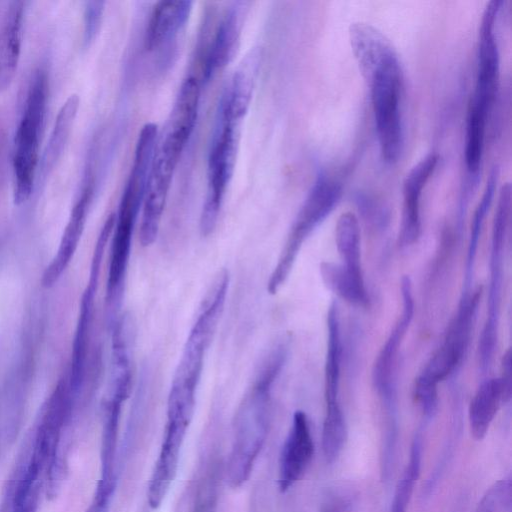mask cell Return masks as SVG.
<instances>
[{
	"instance_id": "31",
	"label": "cell",
	"mask_w": 512,
	"mask_h": 512,
	"mask_svg": "<svg viewBox=\"0 0 512 512\" xmlns=\"http://www.w3.org/2000/svg\"><path fill=\"white\" fill-rule=\"evenodd\" d=\"M104 1H88L84 8L83 40L87 45L95 38L103 17Z\"/></svg>"
},
{
	"instance_id": "19",
	"label": "cell",
	"mask_w": 512,
	"mask_h": 512,
	"mask_svg": "<svg viewBox=\"0 0 512 512\" xmlns=\"http://www.w3.org/2000/svg\"><path fill=\"white\" fill-rule=\"evenodd\" d=\"M260 59L259 49L251 51L243 59L221 96L219 105L239 122L250 106Z\"/></svg>"
},
{
	"instance_id": "6",
	"label": "cell",
	"mask_w": 512,
	"mask_h": 512,
	"mask_svg": "<svg viewBox=\"0 0 512 512\" xmlns=\"http://www.w3.org/2000/svg\"><path fill=\"white\" fill-rule=\"evenodd\" d=\"M228 282L216 279L210 286L184 344L171 387L197 393L206 352L224 309Z\"/></svg>"
},
{
	"instance_id": "9",
	"label": "cell",
	"mask_w": 512,
	"mask_h": 512,
	"mask_svg": "<svg viewBox=\"0 0 512 512\" xmlns=\"http://www.w3.org/2000/svg\"><path fill=\"white\" fill-rule=\"evenodd\" d=\"M472 330V326L468 323L452 320L443 343L416 378L414 396L426 418L436 414L438 384L452 374L461 363L467 351Z\"/></svg>"
},
{
	"instance_id": "32",
	"label": "cell",
	"mask_w": 512,
	"mask_h": 512,
	"mask_svg": "<svg viewBox=\"0 0 512 512\" xmlns=\"http://www.w3.org/2000/svg\"><path fill=\"white\" fill-rule=\"evenodd\" d=\"M511 357H512L511 350L508 349L502 357L501 375L499 376L501 385L503 387V390H504V393H505V396H506V399L508 400V402L510 401L511 394H512V380H511L512 379V376H511L512 360H511Z\"/></svg>"
},
{
	"instance_id": "7",
	"label": "cell",
	"mask_w": 512,
	"mask_h": 512,
	"mask_svg": "<svg viewBox=\"0 0 512 512\" xmlns=\"http://www.w3.org/2000/svg\"><path fill=\"white\" fill-rule=\"evenodd\" d=\"M190 137L165 130L152 159L141 209L139 241L147 247L156 240L172 178Z\"/></svg>"
},
{
	"instance_id": "4",
	"label": "cell",
	"mask_w": 512,
	"mask_h": 512,
	"mask_svg": "<svg viewBox=\"0 0 512 512\" xmlns=\"http://www.w3.org/2000/svg\"><path fill=\"white\" fill-rule=\"evenodd\" d=\"M46 101L47 78L42 71H38L31 81L25 107L15 133L13 153L15 204L25 202L33 189Z\"/></svg>"
},
{
	"instance_id": "18",
	"label": "cell",
	"mask_w": 512,
	"mask_h": 512,
	"mask_svg": "<svg viewBox=\"0 0 512 512\" xmlns=\"http://www.w3.org/2000/svg\"><path fill=\"white\" fill-rule=\"evenodd\" d=\"M193 2L191 1H160L150 15L145 31L144 48L153 52L168 46L186 25Z\"/></svg>"
},
{
	"instance_id": "20",
	"label": "cell",
	"mask_w": 512,
	"mask_h": 512,
	"mask_svg": "<svg viewBox=\"0 0 512 512\" xmlns=\"http://www.w3.org/2000/svg\"><path fill=\"white\" fill-rule=\"evenodd\" d=\"M24 3L14 0L8 5L0 29V89L12 81L21 50Z\"/></svg>"
},
{
	"instance_id": "8",
	"label": "cell",
	"mask_w": 512,
	"mask_h": 512,
	"mask_svg": "<svg viewBox=\"0 0 512 512\" xmlns=\"http://www.w3.org/2000/svg\"><path fill=\"white\" fill-rule=\"evenodd\" d=\"M510 214L511 193L509 190L503 189L498 194L497 207L492 223L487 314L478 343V360L482 371L489 368L498 342L504 251Z\"/></svg>"
},
{
	"instance_id": "30",
	"label": "cell",
	"mask_w": 512,
	"mask_h": 512,
	"mask_svg": "<svg viewBox=\"0 0 512 512\" xmlns=\"http://www.w3.org/2000/svg\"><path fill=\"white\" fill-rule=\"evenodd\" d=\"M511 498L512 478L508 474L486 490L475 512H506L511 506Z\"/></svg>"
},
{
	"instance_id": "21",
	"label": "cell",
	"mask_w": 512,
	"mask_h": 512,
	"mask_svg": "<svg viewBox=\"0 0 512 512\" xmlns=\"http://www.w3.org/2000/svg\"><path fill=\"white\" fill-rule=\"evenodd\" d=\"M508 403L499 377L487 378L473 395L468 420L472 436L482 440L493 422L501 405Z\"/></svg>"
},
{
	"instance_id": "2",
	"label": "cell",
	"mask_w": 512,
	"mask_h": 512,
	"mask_svg": "<svg viewBox=\"0 0 512 512\" xmlns=\"http://www.w3.org/2000/svg\"><path fill=\"white\" fill-rule=\"evenodd\" d=\"M368 84L380 154L387 164L397 162L403 147L402 85L398 54L386 37L364 42L354 55Z\"/></svg>"
},
{
	"instance_id": "16",
	"label": "cell",
	"mask_w": 512,
	"mask_h": 512,
	"mask_svg": "<svg viewBox=\"0 0 512 512\" xmlns=\"http://www.w3.org/2000/svg\"><path fill=\"white\" fill-rule=\"evenodd\" d=\"M245 5L244 2H234L220 19L203 56L202 78L204 82L210 81L234 58L239 46Z\"/></svg>"
},
{
	"instance_id": "17",
	"label": "cell",
	"mask_w": 512,
	"mask_h": 512,
	"mask_svg": "<svg viewBox=\"0 0 512 512\" xmlns=\"http://www.w3.org/2000/svg\"><path fill=\"white\" fill-rule=\"evenodd\" d=\"M93 192V181L88 180L71 210L57 253L43 273L44 287H52L71 262L84 231Z\"/></svg>"
},
{
	"instance_id": "23",
	"label": "cell",
	"mask_w": 512,
	"mask_h": 512,
	"mask_svg": "<svg viewBox=\"0 0 512 512\" xmlns=\"http://www.w3.org/2000/svg\"><path fill=\"white\" fill-rule=\"evenodd\" d=\"M320 274L324 284L346 302L365 307L369 295L363 275L355 274L342 264L324 261L320 264Z\"/></svg>"
},
{
	"instance_id": "1",
	"label": "cell",
	"mask_w": 512,
	"mask_h": 512,
	"mask_svg": "<svg viewBox=\"0 0 512 512\" xmlns=\"http://www.w3.org/2000/svg\"><path fill=\"white\" fill-rule=\"evenodd\" d=\"M289 353L286 339L275 344L263 359L245 394L234 422L233 443L224 474L228 485L241 487L250 477L270 425L272 390Z\"/></svg>"
},
{
	"instance_id": "27",
	"label": "cell",
	"mask_w": 512,
	"mask_h": 512,
	"mask_svg": "<svg viewBox=\"0 0 512 512\" xmlns=\"http://www.w3.org/2000/svg\"><path fill=\"white\" fill-rule=\"evenodd\" d=\"M222 471L218 459H211L205 464L197 482L191 512H216Z\"/></svg>"
},
{
	"instance_id": "3",
	"label": "cell",
	"mask_w": 512,
	"mask_h": 512,
	"mask_svg": "<svg viewBox=\"0 0 512 512\" xmlns=\"http://www.w3.org/2000/svg\"><path fill=\"white\" fill-rule=\"evenodd\" d=\"M342 196L340 182L320 173L305 197L288 233L267 282V291L275 294L287 280L297 256L309 235L329 216Z\"/></svg>"
},
{
	"instance_id": "26",
	"label": "cell",
	"mask_w": 512,
	"mask_h": 512,
	"mask_svg": "<svg viewBox=\"0 0 512 512\" xmlns=\"http://www.w3.org/2000/svg\"><path fill=\"white\" fill-rule=\"evenodd\" d=\"M496 184H497V170H496V168H494L491 171V174L487 180L481 200L478 203V205L474 211V215H473V219H472V223H471V231H470L468 249H467V256H466V263H465V274H464L465 277H464V284H463L462 292L470 290V287H471L479 239H480V235H481V231L483 228L485 218L487 216V213L489 211V208L492 204V201H493V198L495 195Z\"/></svg>"
},
{
	"instance_id": "10",
	"label": "cell",
	"mask_w": 512,
	"mask_h": 512,
	"mask_svg": "<svg viewBox=\"0 0 512 512\" xmlns=\"http://www.w3.org/2000/svg\"><path fill=\"white\" fill-rule=\"evenodd\" d=\"M502 3L490 0L486 4L479 28L476 81L467 110L484 116H489L498 88L500 55L495 21Z\"/></svg>"
},
{
	"instance_id": "11",
	"label": "cell",
	"mask_w": 512,
	"mask_h": 512,
	"mask_svg": "<svg viewBox=\"0 0 512 512\" xmlns=\"http://www.w3.org/2000/svg\"><path fill=\"white\" fill-rule=\"evenodd\" d=\"M402 311L393 329L379 351L372 368V383L376 389L391 424L396 416V380L397 356L403 339L411 325L414 315L412 281L404 275L401 279Z\"/></svg>"
},
{
	"instance_id": "25",
	"label": "cell",
	"mask_w": 512,
	"mask_h": 512,
	"mask_svg": "<svg viewBox=\"0 0 512 512\" xmlns=\"http://www.w3.org/2000/svg\"><path fill=\"white\" fill-rule=\"evenodd\" d=\"M335 243L342 265L349 271L363 275L361 268L360 226L357 216L350 211L342 213L335 226Z\"/></svg>"
},
{
	"instance_id": "22",
	"label": "cell",
	"mask_w": 512,
	"mask_h": 512,
	"mask_svg": "<svg viewBox=\"0 0 512 512\" xmlns=\"http://www.w3.org/2000/svg\"><path fill=\"white\" fill-rule=\"evenodd\" d=\"M342 360L340 317L336 302L327 312V349L324 367L325 406L339 405V387Z\"/></svg>"
},
{
	"instance_id": "28",
	"label": "cell",
	"mask_w": 512,
	"mask_h": 512,
	"mask_svg": "<svg viewBox=\"0 0 512 512\" xmlns=\"http://www.w3.org/2000/svg\"><path fill=\"white\" fill-rule=\"evenodd\" d=\"M347 439V426L341 405L325 406L322 449L325 460L333 463L341 454Z\"/></svg>"
},
{
	"instance_id": "5",
	"label": "cell",
	"mask_w": 512,
	"mask_h": 512,
	"mask_svg": "<svg viewBox=\"0 0 512 512\" xmlns=\"http://www.w3.org/2000/svg\"><path fill=\"white\" fill-rule=\"evenodd\" d=\"M239 121L218 106L208 156L207 191L200 216V232L210 235L219 218L223 199L236 163Z\"/></svg>"
},
{
	"instance_id": "24",
	"label": "cell",
	"mask_w": 512,
	"mask_h": 512,
	"mask_svg": "<svg viewBox=\"0 0 512 512\" xmlns=\"http://www.w3.org/2000/svg\"><path fill=\"white\" fill-rule=\"evenodd\" d=\"M79 103V96L71 94L58 111L41 159V168L44 174L50 172L63 153L77 115Z\"/></svg>"
},
{
	"instance_id": "29",
	"label": "cell",
	"mask_w": 512,
	"mask_h": 512,
	"mask_svg": "<svg viewBox=\"0 0 512 512\" xmlns=\"http://www.w3.org/2000/svg\"><path fill=\"white\" fill-rule=\"evenodd\" d=\"M422 459V439L416 435L410 450L409 462L400 478L391 504V512H407V507L420 476Z\"/></svg>"
},
{
	"instance_id": "13",
	"label": "cell",
	"mask_w": 512,
	"mask_h": 512,
	"mask_svg": "<svg viewBox=\"0 0 512 512\" xmlns=\"http://www.w3.org/2000/svg\"><path fill=\"white\" fill-rule=\"evenodd\" d=\"M314 441L307 415L297 410L283 443L278 467V488L285 493L305 474L314 454Z\"/></svg>"
},
{
	"instance_id": "12",
	"label": "cell",
	"mask_w": 512,
	"mask_h": 512,
	"mask_svg": "<svg viewBox=\"0 0 512 512\" xmlns=\"http://www.w3.org/2000/svg\"><path fill=\"white\" fill-rule=\"evenodd\" d=\"M106 246L107 242L105 240L99 239L96 241L91 261L89 280L80 301L68 376L69 386L74 397L79 394L85 381L94 317L95 296Z\"/></svg>"
},
{
	"instance_id": "33",
	"label": "cell",
	"mask_w": 512,
	"mask_h": 512,
	"mask_svg": "<svg viewBox=\"0 0 512 512\" xmlns=\"http://www.w3.org/2000/svg\"><path fill=\"white\" fill-rule=\"evenodd\" d=\"M331 512H336V511H331Z\"/></svg>"
},
{
	"instance_id": "15",
	"label": "cell",
	"mask_w": 512,
	"mask_h": 512,
	"mask_svg": "<svg viewBox=\"0 0 512 512\" xmlns=\"http://www.w3.org/2000/svg\"><path fill=\"white\" fill-rule=\"evenodd\" d=\"M189 425L182 420L167 418L159 455L147 489V501L152 509L160 507L176 476L181 447Z\"/></svg>"
},
{
	"instance_id": "14",
	"label": "cell",
	"mask_w": 512,
	"mask_h": 512,
	"mask_svg": "<svg viewBox=\"0 0 512 512\" xmlns=\"http://www.w3.org/2000/svg\"><path fill=\"white\" fill-rule=\"evenodd\" d=\"M439 161L436 153H429L414 164L402 185V214L398 235L401 247L413 245L421 235V197Z\"/></svg>"
}]
</instances>
